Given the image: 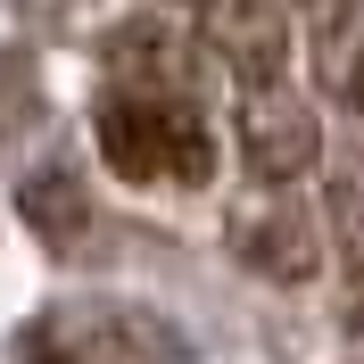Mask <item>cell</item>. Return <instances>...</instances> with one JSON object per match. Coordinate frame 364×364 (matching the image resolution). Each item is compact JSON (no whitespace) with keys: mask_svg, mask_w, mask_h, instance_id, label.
<instances>
[{"mask_svg":"<svg viewBox=\"0 0 364 364\" xmlns=\"http://www.w3.org/2000/svg\"><path fill=\"white\" fill-rule=\"evenodd\" d=\"M331 224H340V249H348V265L364 273V158L340 174V191H331Z\"/></svg>","mask_w":364,"mask_h":364,"instance_id":"cell-10","label":"cell"},{"mask_svg":"<svg viewBox=\"0 0 364 364\" xmlns=\"http://www.w3.org/2000/svg\"><path fill=\"white\" fill-rule=\"evenodd\" d=\"M91 141H100L108 174H124V182H174L182 174V108L108 91V100L91 108Z\"/></svg>","mask_w":364,"mask_h":364,"instance_id":"cell-4","label":"cell"},{"mask_svg":"<svg viewBox=\"0 0 364 364\" xmlns=\"http://www.w3.org/2000/svg\"><path fill=\"white\" fill-rule=\"evenodd\" d=\"M315 42V91L331 108H364V0H298Z\"/></svg>","mask_w":364,"mask_h":364,"instance_id":"cell-6","label":"cell"},{"mask_svg":"<svg viewBox=\"0 0 364 364\" xmlns=\"http://www.w3.org/2000/svg\"><path fill=\"white\" fill-rule=\"evenodd\" d=\"M158 9H199V0H158Z\"/></svg>","mask_w":364,"mask_h":364,"instance_id":"cell-11","label":"cell"},{"mask_svg":"<svg viewBox=\"0 0 364 364\" xmlns=\"http://www.w3.org/2000/svg\"><path fill=\"white\" fill-rule=\"evenodd\" d=\"M224 249L265 282H315L323 273V232L282 182H257V191L224 199Z\"/></svg>","mask_w":364,"mask_h":364,"instance_id":"cell-1","label":"cell"},{"mask_svg":"<svg viewBox=\"0 0 364 364\" xmlns=\"http://www.w3.org/2000/svg\"><path fill=\"white\" fill-rule=\"evenodd\" d=\"M42 124V67L25 50H0V149Z\"/></svg>","mask_w":364,"mask_h":364,"instance_id":"cell-8","label":"cell"},{"mask_svg":"<svg viewBox=\"0 0 364 364\" xmlns=\"http://www.w3.org/2000/svg\"><path fill=\"white\" fill-rule=\"evenodd\" d=\"M9 9H17V25H25V33H42V42H67V33H83V25H91V9H100V0H9Z\"/></svg>","mask_w":364,"mask_h":364,"instance_id":"cell-9","label":"cell"},{"mask_svg":"<svg viewBox=\"0 0 364 364\" xmlns=\"http://www.w3.org/2000/svg\"><path fill=\"white\" fill-rule=\"evenodd\" d=\"M232 124H240V158H249L257 182H298L306 166L323 158V124H315V108H306L298 91H282V83L240 91Z\"/></svg>","mask_w":364,"mask_h":364,"instance_id":"cell-3","label":"cell"},{"mask_svg":"<svg viewBox=\"0 0 364 364\" xmlns=\"http://www.w3.org/2000/svg\"><path fill=\"white\" fill-rule=\"evenodd\" d=\"M199 50H207L240 91L282 83L290 17H282V0H199Z\"/></svg>","mask_w":364,"mask_h":364,"instance_id":"cell-5","label":"cell"},{"mask_svg":"<svg viewBox=\"0 0 364 364\" xmlns=\"http://www.w3.org/2000/svg\"><path fill=\"white\" fill-rule=\"evenodd\" d=\"M108 75H116V91H133V100H158V108H199L207 58L182 42L166 17H124V25H108Z\"/></svg>","mask_w":364,"mask_h":364,"instance_id":"cell-2","label":"cell"},{"mask_svg":"<svg viewBox=\"0 0 364 364\" xmlns=\"http://www.w3.org/2000/svg\"><path fill=\"white\" fill-rule=\"evenodd\" d=\"M17 215L33 224V240L42 249H83V232H91V199H83V174L75 166H42V174H25L17 182Z\"/></svg>","mask_w":364,"mask_h":364,"instance_id":"cell-7","label":"cell"}]
</instances>
